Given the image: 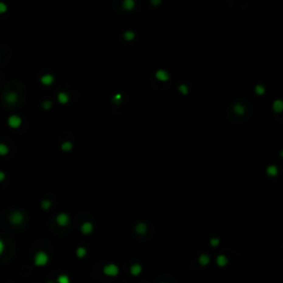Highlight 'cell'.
I'll list each match as a JSON object with an SVG mask.
<instances>
[{
	"label": "cell",
	"instance_id": "cell-14",
	"mask_svg": "<svg viewBox=\"0 0 283 283\" xmlns=\"http://www.w3.org/2000/svg\"><path fill=\"white\" fill-rule=\"evenodd\" d=\"M86 249L85 248H83V247H79L78 249H76V256H78V258H84V257L86 256Z\"/></svg>",
	"mask_w": 283,
	"mask_h": 283
},
{
	"label": "cell",
	"instance_id": "cell-7",
	"mask_svg": "<svg viewBox=\"0 0 283 283\" xmlns=\"http://www.w3.org/2000/svg\"><path fill=\"white\" fill-rule=\"evenodd\" d=\"M142 271H143V268H142V265L138 264V263H135V264L131 265V268H129V272H131V274L132 275H134V277L140 275V274L142 273Z\"/></svg>",
	"mask_w": 283,
	"mask_h": 283
},
{
	"label": "cell",
	"instance_id": "cell-13",
	"mask_svg": "<svg viewBox=\"0 0 283 283\" xmlns=\"http://www.w3.org/2000/svg\"><path fill=\"white\" fill-rule=\"evenodd\" d=\"M58 283H71V280L67 274H60L57 279Z\"/></svg>",
	"mask_w": 283,
	"mask_h": 283
},
{
	"label": "cell",
	"instance_id": "cell-25",
	"mask_svg": "<svg viewBox=\"0 0 283 283\" xmlns=\"http://www.w3.org/2000/svg\"><path fill=\"white\" fill-rule=\"evenodd\" d=\"M281 105H282V103H281V101H277L275 103H274V109H277L278 111H281Z\"/></svg>",
	"mask_w": 283,
	"mask_h": 283
},
{
	"label": "cell",
	"instance_id": "cell-27",
	"mask_svg": "<svg viewBox=\"0 0 283 283\" xmlns=\"http://www.w3.org/2000/svg\"><path fill=\"white\" fill-rule=\"evenodd\" d=\"M256 92H258V93H260V94H261V93H263V92H264V88H262V86L258 85L256 88Z\"/></svg>",
	"mask_w": 283,
	"mask_h": 283
},
{
	"label": "cell",
	"instance_id": "cell-12",
	"mask_svg": "<svg viewBox=\"0 0 283 283\" xmlns=\"http://www.w3.org/2000/svg\"><path fill=\"white\" fill-rule=\"evenodd\" d=\"M135 230H136V232L138 234H144L147 231V226L145 225V223H142V222H140V223H138V225L136 226Z\"/></svg>",
	"mask_w": 283,
	"mask_h": 283
},
{
	"label": "cell",
	"instance_id": "cell-19",
	"mask_svg": "<svg viewBox=\"0 0 283 283\" xmlns=\"http://www.w3.org/2000/svg\"><path fill=\"white\" fill-rule=\"evenodd\" d=\"M71 148H72V144H71L70 142H65V143L62 144V149L65 150V152L71 150Z\"/></svg>",
	"mask_w": 283,
	"mask_h": 283
},
{
	"label": "cell",
	"instance_id": "cell-30",
	"mask_svg": "<svg viewBox=\"0 0 283 283\" xmlns=\"http://www.w3.org/2000/svg\"><path fill=\"white\" fill-rule=\"evenodd\" d=\"M180 91H183V92H187V86L181 85V86H180Z\"/></svg>",
	"mask_w": 283,
	"mask_h": 283
},
{
	"label": "cell",
	"instance_id": "cell-31",
	"mask_svg": "<svg viewBox=\"0 0 283 283\" xmlns=\"http://www.w3.org/2000/svg\"><path fill=\"white\" fill-rule=\"evenodd\" d=\"M160 283H165V282H160Z\"/></svg>",
	"mask_w": 283,
	"mask_h": 283
},
{
	"label": "cell",
	"instance_id": "cell-4",
	"mask_svg": "<svg viewBox=\"0 0 283 283\" xmlns=\"http://www.w3.org/2000/svg\"><path fill=\"white\" fill-rule=\"evenodd\" d=\"M22 123V119L20 116L18 115H11L8 119V125H9L11 128H18L20 127V125Z\"/></svg>",
	"mask_w": 283,
	"mask_h": 283
},
{
	"label": "cell",
	"instance_id": "cell-5",
	"mask_svg": "<svg viewBox=\"0 0 283 283\" xmlns=\"http://www.w3.org/2000/svg\"><path fill=\"white\" fill-rule=\"evenodd\" d=\"M5 100H6L7 104L13 105V104H16L17 103V101H18V94H17L16 92H9V93H7L6 94Z\"/></svg>",
	"mask_w": 283,
	"mask_h": 283
},
{
	"label": "cell",
	"instance_id": "cell-3",
	"mask_svg": "<svg viewBox=\"0 0 283 283\" xmlns=\"http://www.w3.org/2000/svg\"><path fill=\"white\" fill-rule=\"evenodd\" d=\"M23 219H25L23 213L20 212V211H13V212L10 213V216H9L10 222H11L12 225H16V226H18V225H20V223H22Z\"/></svg>",
	"mask_w": 283,
	"mask_h": 283
},
{
	"label": "cell",
	"instance_id": "cell-18",
	"mask_svg": "<svg viewBox=\"0 0 283 283\" xmlns=\"http://www.w3.org/2000/svg\"><path fill=\"white\" fill-rule=\"evenodd\" d=\"M58 98H59V101H60L61 103H67V100H69V98H67V95L65 94V93H59Z\"/></svg>",
	"mask_w": 283,
	"mask_h": 283
},
{
	"label": "cell",
	"instance_id": "cell-10",
	"mask_svg": "<svg viewBox=\"0 0 283 283\" xmlns=\"http://www.w3.org/2000/svg\"><path fill=\"white\" fill-rule=\"evenodd\" d=\"M53 81H54V79H53V76L50 75V74H46V75H43L42 78H41V83L44 84V85H50V84L53 83Z\"/></svg>",
	"mask_w": 283,
	"mask_h": 283
},
{
	"label": "cell",
	"instance_id": "cell-20",
	"mask_svg": "<svg viewBox=\"0 0 283 283\" xmlns=\"http://www.w3.org/2000/svg\"><path fill=\"white\" fill-rule=\"evenodd\" d=\"M41 206H42L43 209H49L50 207H51V201L50 200H43L42 204H41Z\"/></svg>",
	"mask_w": 283,
	"mask_h": 283
},
{
	"label": "cell",
	"instance_id": "cell-24",
	"mask_svg": "<svg viewBox=\"0 0 283 283\" xmlns=\"http://www.w3.org/2000/svg\"><path fill=\"white\" fill-rule=\"evenodd\" d=\"M8 10V7H7L6 3H3L0 1V13H5Z\"/></svg>",
	"mask_w": 283,
	"mask_h": 283
},
{
	"label": "cell",
	"instance_id": "cell-2",
	"mask_svg": "<svg viewBox=\"0 0 283 283\" xmlns=\"http://www.w3.org/2000/svg\"><path fill=\"white\" fill-rule=\"evenodd\" d=\"M119 272V267L114 263H110V264H106L103 268V273L107 277H116Z\"/></svg>",
	"mask_w": 283,
	"mask_h": 283
},
{
	"label": "cell",
	"instance_id": "cell-17",
	"mask_svg": "<svg viewBox=\"0 0 283 283\" xmlns=\"http://www.w3.org/2000/svg\"><path fill=\"white\" fill-rule=\"evenodd\" d=\"M123 6H124L127 10H132L133 8H134L135 3H134V1H131V0H126V1L123 3Z\"/></svg>",
	"mask_w": 283,
	"mask_h": 283
},
{
	"label": "cell",
	"instance_id": "cell-9",
	"mask_svg": "<svg viewBox=\"0 0 283 283\" xmlns=\"http://www.w3.org/2000/svg\"><path fill=\"white\" fill-rule=\"evenodd\" d=\"M216 262H217V264L222 268V267H226V265L228 264V258L226 256H223V254H220V256L217 257Z\"/></svg>",
	"mask_w": 283,
	"mask_h": 283
},
{
	"label": "cell",
	"instance_id": "cell-26",
	"mask_svg": "<svg viewBox=\"0 0 283 283\" xmlns=\"http://www.w3.org/2000/svg\"><path fill=\"white\" fill-rule=\"evenodd\" d=\"M51 106H52V103H51V102H49V101H47V102H44V103H43V109H46V110L50 109Z\"/></svg>",
	"mask_w": 283,
	"mask_h": 283
},
{
	"label": "cell",
	"instance_id": "cell-16",
	"mask_svg": "<svg viewBox=\"0 0 283 283\" xmlns=\"http://www.w3.org/2000/svg\"><path fill=\"white\" fill-rule=\"evenodd\" d=\"M156 76H157L159 80H161V81H166V80L168 79V74L166 73V72H164V71H158L157 74H156Z\"/></svg>",
	"mask_w": 283,
	"mask_h": 283
},
{
	"label": "cell",
	"instance_id": "cell-23",
	"mask_svg": "<svg viewBox=\"0 0 283 283\" xmlns=\"http://www.w3.org/2000/svg\"><path fill=\"white\" fill-rule=\"evenodd\" d=\"M124 37H125V39L131 40L135 37V34H134V32H132V31H127V32H125Z\"/></svg>",
	"mask_w": 283,
	"mask_h": 283
},
{
	"label": "cell",
	"instance_id": "cell-15",
	"mask_svg": "<svg viewBox=\"0 0 283 283\" xmlns=\"http://www.w3.org/2000/svg\"><path fill=\"white\" fill-rule=\"evenodd\" d=\"M9 153V148L7 146L6 144L0 143V156H5Z\"/></svg>",
	"mask_w": 283,
	"mask_h": 283
},
{
	"label": "cell",
	"instance_id": "cell-22",
	"mask_svg": "<svg viewBox=\"0 0 283 283\" xmlns=\"http://www.w3.org/2000/svg\"><path fill=\"white\" fill-rule=\"evenodd\" d=\"M220 243V240L218 239V238H212L211 240H210V244L212 247H218Z\"/></svg>",
	"mask_w": 283,
	"mask_h": 283
},
{
	"label": "cell",
	"instance_id": "cell-6",
	"mask_svg": "<svg viewBox=\"0 0 283 283\" xmlns=\"http://www.w3.org/2000/svg\"><path fill=\"white\" fill-rule=\"evenodd\" d=\"M57 222H58L59 226H62V227L67 226L69 225V222H70L69 216H67V213H60V215L57 217Z\"/></svg>",
	"mask_w": 283,
	"mask_h": 283
},
{
	"label": "cell",
	"instance_id": "cell-28",
	"mask_svg": "<svg viewBox=\"0 0 283 283\" xmlns=\"http://www.w3.org/2000/svg\"><path fill=\"white\" fill-rule=\"evenodd\" d=\"M3 250H5V243H3L2 240L0 239V254L3 252Z\"/></svg>",
	"mask_w": 283,
	"mask_h": 283
},
{
	"label": "cell",
	"instance_id": "cell-29",
	"mask_svg": "<svg viewBox=\"0 0 283 283\" xmlns=\"http://www.w3.org/2000/svg\"><path fill=\"white\" fill-rule=\"evenodd\" d=\"M5 178H6V174L3 173V171H0V181L5 180Z\"/></svg>",
	"mask_w": 283,
	"mask_h": 283
},
{
	"label": "cell",
	"instance_id": "cell-11",
	"mask_svg": "<svg viewBox=\"0 0 283 283\" xmlns=\"http://www.w3.org/2000/svg\"><path fill=\"white\" fill-rule=\"evenodd\" d=\"M198 262H199V264L200 265H207L209 264L210 262V258L208 254H201L200 257H199V259H198Z\"/></svg>",
	"mask_w": 283,
	"mask_h": 283
},
{
	"label": "cell",
	"instance_id": "cell-8",
	"mask_svg": "<svg viewBox=\"0 0 283 283\" xmlns=\"http://www.w3.org/2000/svg\"><path fill=\"white\" fill-rule=\"evenodd\" d=\"M81 231H82L83 234H90L93 231V225L91 222H84L82 227H81Z\"/></svg>",
	"mask_w": 283,
	"mask_h": 283
},
{
	"label": "cell",
	"instance_id": "cell-1",
	"mask_svg": "<svg viewBox=\"0 0 283 283\" xmlns=\"http://www.w3.org/2000/svg\"><path fill=\"white\" fill-rule=\"evenodd\" d=\"M48 262H49V256L43 251H39L34 257V264L38 265V267L46 265Z\"/></svg>",
	"mask_w": 283,
	"mask_h": 283
},
{
	"label": "cell",
	"instance_id": "cell-21",
	"mask_svg": "<svg viewBox=\"0 0 283 283\" xmlns=\"http://www.w3.org/2000/svg\"><path fill=\"white\" fill-rule=\"evenodd\" d=\"M277 171H278V169H277L275 166H271V167L268 168V173L270 174L271 176H274V175L277 174Z\"/></svg>",
	"mask_w": 283,
	"mask_h": 283
}]
</instances>
